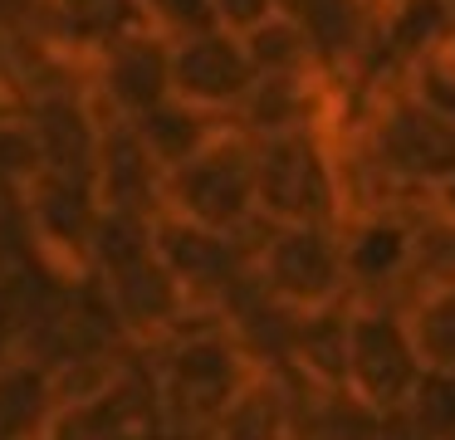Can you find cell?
I'll list each match as a JSON object with an SVG mask.
<instances>
[{
	"label": "cell",
	"mask_w": 455,
	"mask_h": 440,
	"mask_svg": "<svg viewBox=\"0 0 455 440\" xmlns=\"http://www.w3.org/2000/svg\"><path fill=\"white\" fill-rule=\"evenodd\" d=\"M157 381V436L162 440H211L230 401L259 377L230 323L191 328L148 352Z\"/></svg>",
	"instance_id": "obj_1"
},
{
	"label": "cell",
	"mask_w": 455,
	"mask_h": 440,
	"mask_svg": "<svg viewBox=\"0 0 455 440\" xmlns=\"http://www.w3.org/2000/svg\"><path fill=\"white\" fill-rule=\"evenodd\" d=\"M347 147L382 176L406 211L431 205V196L455 172V123L431 113L406 84H387L372 98Z\"/></svg>",
	"instance_id": "obj_2"
},
{
	"label": "cell",
	"mask_w": 455,
	"mask_h": 440,
	"mask_svg": "<svg viewBox=\"0 0 455 440\" xmlns=\"http://www.w3.org/2000/svg\"><path fill=\"white\" fill-rule=\"evenodd\" d=\"M255 211L265 225H343L333 137L289 132L255 142Z\"/></svg>",
	"instance_id": "obj_3"
},
{
	"label": "cell",
	"mask_w": 455,
	"mask_h": 440,
	"mask_svg": "<svg viewBox=\"0 0 455 440\" xmlns=\"http://www.w3.org/2000/svg\"><path fill=\"white\" fill-rule=\"evenodd\" d=\"M20 225L30 240V260L40 274L54 284H84L93 279V225H99V196L93 176H69V172H40L20 196Z\"/></svg>",
	"instance_id": "obj_4"
},
{
	"label": "cell",
	"mask_w": 455,
	"mask_h": 440,
	"mask_svg": "<svg viewBox=\"0 0 455 440\" xmlns=\"http://www.w3.org/2000/svg\"><path fill=\"white\" fill-rule=\"evenodd\" d=\"M250 269L265 299H275L289 313H318L347 303L338 225H265Z\"/></svg>",
	"instance_id": "obj_5"
},
{
	"label": "cell",
	"mask_w": 455,
	"mask_h": 440,
	"mask_svg": "<svg viewBox=\"0 0 455 440\" xmlns=\"http://www.w3.org/2000/svg\"><path fill=\"white\" fill-rule=\"evenodd\" d=\"M167 211L191 225H206L216 235L255 230V142L235 127H226L206 152L167 172Z\"/></svg>",
	"instance_id": "obj_6"
},
{
	"label": "cell",
	"mask_w": 455,
	"mask_h": 440,
	"mask_svg": "<svg viewBox=\"0 0 455 440\" xmlns=\"http://www.w3.org/2000/svg\"><path fill=\"white\" fill-rule=\"evenodd\" d=\"M426 362L396 303H347V381L343 391L372 416H396L411 401Z\"/></svg>",
	"instance_id": "obj_7"
},
{
	"label": "cell",
	"mask_w": 455,
	"mask_h": 440,
	"mask_svg": "<svg viewBox=\"0 0 455 440\" xmlns=\"http://www.w3.org/2000/svg\"><path fill=\"white\" fill-rule=\"evenodd\" d=\"M152 254L157 264L181 284L191 303H206V308H220L255 279L250 269V244L235 240V235H216L206 225H191L181 215L162 211L157 225H152Z\"/></svg>",
	"instance_id": "obj_8"
},
{
	"label": "cell",
	"mask_w": 455,
	"mask_h": 440,
	"mask_svg": "<svg viewBox=\"0 0 455 440\" xmlns=\"http://www.w3.org/2000/svg\"><path fill=\"white\" fill-rule=\"evenodd\" d=\"M89 98L99 117L138 123L157 103L172 98V39L152 35L148 25H132L113 35L89 59Z\"/></svg>",
	"instance_id": "obj_9"
},
{
	"label": "cell",
	"mask_w": 455,
	"mask_h": 440,
	"mask_svg": "<svg viewBox=\"0 0 455 440\" xmlns=\"http://www.w3.org/2000/svg\"><path fill=\"white\" fill-rule=\"evenodd\" d=\"M343 235L347 303H396L406 308V279H411V215L377 211L353 215L338 225Z\"/></svg>",
	"instance_id": "obj_10"
},
{
	"label": "cell",
	"mask_w": 455,
	"mask_h": 440,
	"mask_svg": "<svg viewBox=\"0 0 455 440\" xmlns=\"http://www.w3.org/2000/svg\"><path fill=\"white\" fill-rule=\"evenodd\" d=\"M250 88H255V68L245 59L240 35L206 29V35H191L172 44V98L230 123Z\"/></svg>",
	"instance_id": "obj_11"
},
{
	"label": "cell",
	"mask_w": 455,
	"mask_h": 440,
	"mask_svg": "<svg viewBox=\"0 0 455 440\" xmlns=\"http://www.w3.org/2000/svg\"><path fill=\"white\" fill-rule=\"evenodd\" d=\"M103 293V308H108L113 328L128 348L152 352L172 338V328L181 323V313L191 308V299L181 293V284L172 279L167 269L157 264V254L132 269H118L108 279H93Z\"/></svg>",
	"instance_id": "obj_12"
},
{
	"label": "cell",
	"mask_w": 455,
	"mask_h": 440,
	"mask_svg": "<svg viewBox=\"0 0 455 440\" xmlns=\"http://www.w3.org/2000/svg\"><path fill=\"white\" fill-rule=\"evenodd\" d=\"M93 196H99V211H128L152 215V220L167 211V172L157 166V156L148 152L132 123L103 117L99 156H93Z\"/></svg>",
	"instance_id": "obj_13"
},
{
	"label": "cell",
	"mask_w": 455,
	"mask_h": 440,
	"mask_svg": "<svg viewBox=\"0 0 455 440\" xmlns=\"http://www.w3.org/2000/svg\"><path fill=\"white\" fill-rule=\"evenodd\" d=\"M15 113L30 117L35 137L44 152V172H69V176H93V156H99V132L103 117L93 108L89 88H64V93L30 98Z\"/></svg>",
	"instance_id": "obj_14"
},
{
	"label": "cell",
	"mask_w": 455,
	"mask_h": 440,
	"mask_svg": "<svg viewBox=\"0 0 455 440\" xmlns=\"http://www.w3.org/2000/svg\"><path fill=\"white\" fill-rule=\"evenodd\" d=\"M275 15H284L314 49L318 74L357 68L372 44V5L367 0H275Z\"/></svg>",
	"instance_id": "obj_15"
},
{
	"label": "cell",
	"mask_w": 455,
	"mask_h": 440,
	"mask_svg": "<svg viewBox=\"0 0 455 440\" xmlns=\"http://www.w3.org/2000/svg\"><path fill=\"white\" fill-rule=\"evenodd\" d=\"M328 93L323 78H255V88L245 93V103L235 108L230 127L245 132L250 142H269V137L289 132H328Z\"/></svg>",
	"instance_id": "obj_16"
},
{
	"label": "cell",
	"mask_w": 455,
	"mask_h": 440,
	"mask_svg": "<svg viewBox=\"0 0 455 440\" xmlns=\"http://www.w3.org/2000/svg\"><path fill=\"white\" fill-rule=\"evenodd\" d=\"M284 377L299 381L304 391H318V396L343 391V381H347V303L299 313L294 338H289Z\"/></svg>",
	"instance_id": "obj_17"
},
{
	"label": "cell",
	"mask_w": 455,
	"mask_h": 440,
	"mask_svg": "<svg viewBox=\"0 0 455 440\" xmlns=\"http://www.w3.org/2000/svg\"><path fill=\"white\" fill-rule=\"evenodd\" d=\"M294 391L299 381H289L284 372H259L230 401L211 440H284L294 430Z\"/></svg>",
	"instance_id": "obj_18"
},
{
	"label": "cell",
	"mask_w": 455,
	"mask_h": 440,
	"mask_svg": "<svg viewBox=\"0 0 455 440\" xmlns=\"http://www.w3.org/2000/svg\"><path fill=\"white\" fill-rule=\"evenodd\" d=\"M132 127H138V137L148 142V152L157 156L162 172H177L181 162H191L196 152H206L230 123L226 117L201 113V108H191V103H181V98H167V103H157L152 113H142Z\"/></svg>",
	"instance_id": "obj_19"
},
{
	"label": "cell",
	"mask_w": 455,
	"mask_h": 440,
	"mask_svg": "<svg viewBox=\"0 0 455 440\" xmlns=\"http://www.w3.org/2000/svg\"><path fill=\"white\" fill-rule=\"evenodd\" d=\"M54 391L35 362H5L0 367V440H44L54 420Z\"/></svg>",
	"instance_id": "obj_20"
},
{
	"label": "cell",
	"mask_w": 455,
	"mask_h": 440,
	"mask_svg": "<svg viewBox=\"0 0 455 440\" xmlns=\"http://www.w3.org/2000/svg\"><path fill=\"white\" fill-rule=\"evenodd\" d=\"M426 289H455V215L421 205L411 215V279L406 299Z\"/></svg>",
	"instance_id": "obj_21"
},
{
	"label": "cell",
	"mask_w": 455,
	"mask_h": 440,
	"mask_svg": "<svg viewBox=\"0 0 455 440\" xmlns=\"http://www.w3.org/2000/svg\"><path fill=\"white\" fill-rule=\"evenodd\" d=\"M50 5H54V15H60L64 44L79 59H93L113 35L142 25L138 0H50Z\"/></svg>",
	"instance_id": "obj_22"
},
{
	"label": "cell",
	"mask_w": 455,
	"mask_h": 440,
	"mask_svg": "<svg viewBox=\"0 0 455 440\" xmlns=\"http://www.w3.org/2000/svg\"><path fill=\"white\" fill-rule=\"evenodd\" d=\"M240 44H245V59H250V68H255V78H308V74H318L308 39L299 35L284 15H269L265 25L240 35Z\"/></svg>",
	"instance_id": "obj_23"
},
{
	"label": "cell",
	"mask_w": 455,
	"mask_h": 440,
	"mask_svg": "<svg viewBox=\"0 0 455 440\" xmlns=\"http://www.w3.org/2000/svg\"><path fill=\"white\" fill-rule=\"evenodd\" d=\"M406 328L431 372H455V289H426L406 299Z\"/></svg>",
	"instance_id": "obj_24"
},
{
	"label": "cell",
	"mask_w": 455,
	"mask_h": 440,
	"mask_svg": "<svg viewBox=\"0 0 455 440\" xmlns=\"http://www.w3.org/2000/svg\"><path fill=\"white\" fill-rule=\"evenodd\" d=\"M152 215H128V211H99V225H93V279H108L118 269H132V264L152 260Z\"/></svg>",
	"instance_id": "obj_25"
},
{
	"label": "cell",
	"mask_w": 455,
	"mask_h": 440,
	"mask_svg": "<svg viewBox=\"0 0 455 440\" xmlns=\"http://www.w3.org/2000/svg\"><path fill=\"white\" fill-rule=\"evenodd\" d=\"M416 440H455V372H421L411 401L402 406Z\"/></svg>",
	"instance_id": "obj_26"
},
{
	"label": "cell",
	"mask_w": 455,
	"mask_h": 440,
	"mask_svg": "<svg viewBox=\"0 0 455 440\" xmlns=\"http://www.w3.org/2000/svg\"><path fill=\"white\" fill-rule=\"evenodd\" d=\"M44 172V152L25 113H0V191L20 196L35 176Z\"/></svg>",
	"instance_id": "obj_27"
},
{
	"label": "cell",
	"mask_w": 455,
	"mask_h": 440,
	"mask_svg": "<svg viewBox=\"0 0 455 440\" xmlns=\"http://www.w3.org/2000/svg\"><path fill=\"white\" fill-rule=\"evenodd\" d=\"M138 15L152 35L162 39H191V35H206L216 25V0H138Z\"/></svg>",
	"instance_id": "obj_28"
},
{
	"label": "cell",
	"mask_w": 455,
	"mask_h": 440,
	"mask_svg": "<svg viewBox=\"0 0 455 440\" xmlns=\"http://www.w3.org/2000/svg\"><path fill=\"white\" fill-rule=\"evenodd\" d=\"M406 88H411L431 113H441L445 123H455V54L451 49L426 59V64H416L411 74H406Z\"/></svg>",
	"instance_id": "obj_29"
},
{
	"label": "cell",
	"mask_w": 455,
	"mask_h": 440,
	"mask_svg": "<svg viewBox=\"0 0 455 440\" xmlns=\"http://www.w3.org/2000/svg\"><path fill=\"white\" fill-rule=\"evenodd\" d=\"M30 269L35 260H30V240H25V225H20V205L0 201V289Z\"/></svg>",
	"instance_id": "obj_30"
},
{
	"label": "cell",
	"mask_w": 455,
	"mask_h": 440,
	"mask_svg": "<svg viewBox=\"0 0 455 440\" xmlns=\"http://www.w3.org/2000/svg\"><path fill=\"white\" fill-rule=\"evenodd\" d=\"M275 15V0H216V25L230 35H250Z\"/></svg>",
	"instance_id": "obj_31"
},
{
	"label": "cell",
	"mask_w": 455,
	"mask_h": 440,
	"mask_svg": "<svg viewBox=\"0 0 455 440\" xmlns=\"http://www.w3.org/2000/svg\"><path fill=\"white\" fill-rule=\"evenodd\" d=\"M11 84H15V68H11V44L0 35V103L11 108Z\"/></svg>",
	"instance_id": "obj_32"
},
{
	"label": "cell",
	"mask_w": 455,
	"mask_h": 440,
	"mask_svg": "<svg viewBox=\"0 0 455 440\" xmlns=\"http://www.w3.org/2000/svg\"><path fill=\"white\" fill-rule=\"evenodd\" d=\"M431 205H435V211H445V215H455V172H451V181L431 196Z\"/></svg>",
	"instance_id": "obj_33"
},
{
	"label": "cell",
	"mask_w": 455,
	"mask_h": 440,
	"mask_svg": "<svg viewBox=\"0 0 455 440\" xmlns=\"http://www.w3.org/2000/svg\"><path fill=\"white\" fill-rule=\"evenodd\" d=\"M0 113H11V108H5V103H0Z\"/></svg>",
	"instance_id": "obj_34"
},
{
	"label": "cell",
	"mask_w": 455,
	"mask_h": 440,
	"mask_svg": "<svg viewBox=\"0 0 455 440\" xmlns=\"http://www.w3.org/2000/svg\"><path fill=\"white\" fill-rule=\"evenodd\" d=\"M445 5H451V10H455V0H445Z\"/></svg>",
	"instance_id": "obj_35"
},
{
	"label": "cell",
	"mask_w": 455,
	"mask_h": 440,
	"mask_svg": "<svg viewBox=\"0 0 455 440\" xmlns=\"http://www.w3.org/2000/svg\"><path fill=\"white\" fill-rule=\"evenodd\" d=\"M451 54H455V44H451Z\"/></svg>",
	"instance_id": "obj_36"
}]
</instances>
